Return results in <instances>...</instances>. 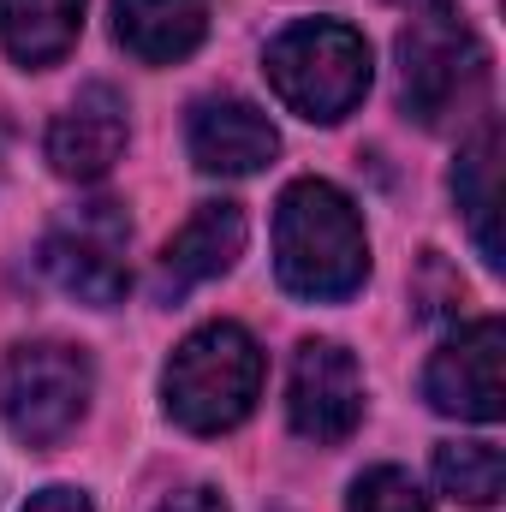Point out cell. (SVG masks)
Masks as SVG:
<instances>
[{"label": "cell", "mask_w": 506, "mask_h": 512, "mask_svg": "<svg viewBox=\"0 0 506 512\" xmlns=\"http://www.w3.org/2000/svg\"><path fill=\"white\" fill-rule=\"evenodd\" d=\"M453 197L471 221V239H477L483 262L501 268V233H495V215H501V131H495V120L465 143V155L453 167Z\"/></svg>", "instance_id": "13"}, {"label": "cell", "mask_w": 506, "mask_h": 512, "mask_svg": "<svg viewBox=\"0 0 506 512\" xmlns=\"http://www.w3.org/2000/svg\"><path fill=\"white\" fill-rule=\"evenodd\" d=\"M126 149V102L108 84L78 90L54 126H48V161L60 179H102Z\"/></svg>", "instance_id": "9"}, {"label": "cell", "mask_w": 506, "mask_h": 512, "mask_svg": "<svg viewBox=\"0 0 506 512\" xmlns=\"http://www.w3.org/2000/svg\"><path fill=\"white\" fill-rule=\"evenodd\" d=\"M239 251H245V209L239 203H197V215L161 251V274H155L161 298H179V292L227 274Z\"/></svg>", "instance_id": "11"}, {"label": "cell", "mask_w": 506, "mask_h": 512, "mask_svg": "<svg viewBox=\"0 0 506 512\" xmlns=\"http://www.w3.org/2000/svg\"><path fill=\"white\" fill-rule=\"evenodd\" d=\"M126 245H131V221L120 203H78L48 227L42 268L66 298H78L90 310H114L131 286Z\"/></svg>", "instance_id": "6"}, {"label": "cell", "mask_w": 506, "mask_h": 512, "mask_svg": "<svg viewBox=\"0 0 506 512\" xmlns=\"http://www.w3.org/2000/svg\"><path fill=\"white\" fill-rule=\"evenodd\" d=\"M155 512H227V507H221V495H215V489H185V495L161 501Z\"/></svg>", "instance_id": "18"}, {"label": "cell", "mask_w": 506, "mask_h": 512, "mask_svg": "<svg viewBox=\"0 0 506 512\" xmlns=\"http://www.w3.org/2000/svg\"><path fill=\"white\" fill-rule=\"evenodd\" d=\"M90 358L66 340H24L0 358V417L24 447H54L90 405Z\"/></svg>", "instance_id": "4"}, {"label": "cell", "mask_w": 506, "mask_h": 512, "mask_svg": "<svg viewBox=\"0 0 506 512\" xmlns=\"http://www.w3.org/2000/svg\"><path fill=\"white\" fill-rule=\"evenodd\" d=\"M286 417L304 441L334 447L358 429L364 417V370L346 346L334 340H304L292 358V382H286Z\"/></svg>", "instance_id": "7"}, {"label": "cell", "mask_w": 506, "mask_h": 512, "mask_svg": "<svg viewBox=\"0 0 506 512\" xmlns=\"http://www.w3.org/2000/svg\"><path fill=\"white\" fill-rule=\"evenodd\" d=\"M489 78V54L453 12H423L399 30V102L417 126H447L459 108L477 102Z\"/></svg>", "instance_id": "5"}, {"label": "cell", "mask_w": 506, "mask_h": 512, "mask_svg": "<svg viewBox=\"0 0 506 512\" xmlns=\"http://www.w3.org/2000/svg\"><path fill=\"white\" fill-rule=\"evenodd\" d=\"M346 512H429V501L417 495V483H411L405 471L381 465V471H364V477L352 483Z\"/></svg>", "instance_id": "16"}, {"label": "cell", "mask_w": 506, "mask_h": 512, "mask_svg": "<svg viewBox=\"0 0 506 512\" xmlns=\"http://www.w3.org/2000/svg\"><path fill=\"white\" fill-rule=\"evenodd\" d=\"M161 393L173 423H185L191 435H221L251 417L262 393V346L239 322H209L173 352Z\"/></svg>", "instance_id": "3"}, {"label": "cell", "mask_w": 506, "mask_h": 512, "mask_svg": "<svg viewBox=\"0 0 506 512\" xmlns=\"http://www.w3.org/2000/svg\"><path fill=\"white\" fill-rule=\"evenodd\" d=\"M501 358H506V334L495 316L459 328L423 370V399L447 417H471V423H495L506 411V387H501Z\"/></svg>", "instance_id": "8"}, {"label": "cell", "mask_w": 506, "mask_h": 512, "mask_svg": "<svg viewBox=\"0 0 506 512\" xmlns=\"http://www.w3.org/2000/svg\"><path fill=\"white\" fill-rule=\"evenodd\" d=\"M84 30V0H0V42L18 66H54Z\"/></svg>", "instance_id": "14"}, {"label": "cell", "mask_w": 506, "mask_h": 512, "mask_svg": "<svg viewBox=\"0 0 506 512\" xmlns=\"http://www.w3.org/2000/svg\"><path fill=\"white\" fill-rule=\"evenodd\" d=\"M274 96L316 120V126H334L346 120L364 90H370V42L352 30V24H334V18H310V24H292L268 42V60H262Z\"/></svg>", "instance_id": "2"}, {"label": "cell", "mask_w": 506, "mask_h": 512, "mask_svg": "<svg viewBox=\"0 0 506 512\" xmlns=\"http://www.w3.org/2000/svg\"><path fill=\"white\" fill-rule=\"evenodd\" d=\"M114 36L143 66H173L209 36L203 0H114Z\"/></svg>", "instance_id": "12"}, {"label": "cell", "mask_w": 506, "mask_h": 512, "mask_svg": "<svg viewBox=\"0 0 506 512\" xmlns=\"http://www.w3.org/2000/svg\"><path fill=\"white\" fill-rule=\"evenodd\" d=\"M185 137H191V161L203 173H256L280 149V131L268 126V114L239 96H203L191 108Z\"/></svg>", "instance_id": "10"}, {"label": "cell", "mask_w": 506, "mask_h": 512, "mask_svg": "<svg viewBox=\"0 0 506 512\" xmlns=\"http://www.w3.org/2000/svg\"><path fill=\"white\" fill-rule=\"evenodd\" d=\"M24 512H90V501L78 489H42V495H30Z\"/></svg>", "instance_id": "17"}, {"label": "cell", "mask_w": 506, "mask_h": 512, "mask_svg": "<svg viewBox=\"0 0 506 512\" xmlns=\"http://www.w3.org/2000/svg\"><path fill=\"white\" fill-rule=\"evenodd\" d=\"M274 268H280V286L310 304H334L364 286L370 239L340 185H328V179L286 185V197L274 209Z\"/></svg>", "instance_id": "1"}, {"label": "cell", "mask_w": 506, "mask_h": 512, "mask_svg": "<svg viewBox=\"0 0 506 512\" xmlns=\"http://www.w3.org/2000/svg\"><path fill=\"white\" fill-rule=\"evenodd\" d=\"M435 483L465 507H495L506 489V453L495 441H447L435 447Z\"/></svg>", "instance_id": "15"}, {"label": "cell", "mask_w": 506, "mask_h": 512, "mask_svg": "<svg viewBox=\"0 0 506 512\" xmlns=\"http://www.w3.org/2000/svg\"><path fill=\"white\" fill-rule=\"evenodd\" d=\"M399 6H435V0H399Z\"/></svg>", "instance_id": "19"}]
</instances>
